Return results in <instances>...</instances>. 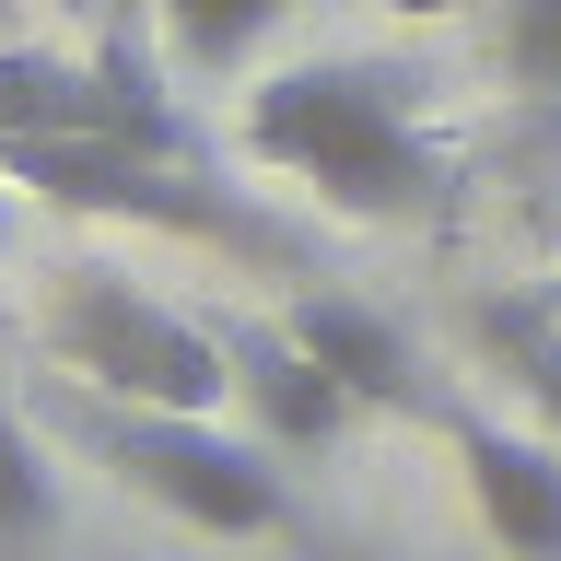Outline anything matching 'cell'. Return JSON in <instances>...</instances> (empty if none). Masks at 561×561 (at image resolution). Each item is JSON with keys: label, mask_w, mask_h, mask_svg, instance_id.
Returning <instances> with one entry per match:
<instances>
[{"label": "cell", "mask_w": 561, "mask_h": 561, "mask_svg": "<svg viewBox=\"0 0 561 561\" xmlns=\"http://www.w3.org/2000/svg\"><path fill=\"white\" fill-rule=\"evenodd\" d=\"M245 152L293 175L305 199L351 222H445L456 152L421 117V82L398 59H293L245 94Z\"/></svg>", "instance_id": "cell-1"}, {"label": "cell", "mask_w": 561, "mask_h": 561, "mask_svg": "<svg viewBox=\"0 0 561 561\" xmlns=\"http://www.w3.org/2000/svg\"><path fill=\"white\" fill-rule=\"evenodd\" d=\"M70 445L94 456L117 491H140L152 515L199 526V538H293L280 445H245V433H222L199 410H129V398L70 386Z\"/></svg>", "instance_id": "cell-2"}, {"label": "cell", "mask_w": 561, "mask_h": 561, "mask_svg": "<svg viewBox=\"0 0 561 561\" xmlns=\"http://www.w3.org/2000/svg\"><path fill=\"white\" fill-rule=\"evenodd\" d=\"M0 175L35 187L59 210H105V222H140V234H187L222 245V257H270L293 270V234L270 210H245L199 152H129V140H0Z\"/></svg>", "instance_id": "cell-3"}, {"label": "cell", "mask_w": 561, "mask_h": 561, "mask_svg": "<svg viewBox=\"0 0 561 561\" xmlns=\"http://www.w3.org/2000/svg\"><path fill=\"white\" fill-rule=\"evenodd\" d=\"M47 351H59L70 386L129 398V410H199V421H222V398H234V351H222V328L152 305V293L117 280V270H70L59 280Z\"/></svg>", "instance_id": "cell-4"}, {"label": "cell", "mask_w": 561, "mask_h": 561, "mask_svg": "<svg viewBox=\"0 0 561 561\" xmlns=\"http://www.w3.org/2000/svg\"><path fill=\"white\" fill-rule=\"evenodd\" d=\"M433 433H445L456 480H468V503H480L491 550L503 561H561V445L550 433H515V421L491 410H456V398H433Z\"/></svg>", "instance_id": "cell-5"}, {"label": "cell", "mask_w": 561, "mask_h": 561, "mask_svg": "<svg viewBox=\"0 0 561 561\" xmlns=\"http://www.w3.org/2000/svg\"><path fill=\"white\" fill-rule=\"evenodd\" d=\"M0 140H129V152H187L164 94L129 59L59 70V59H0Z\"/></svg>", "instance_id": "cell-6"}, {"label": "cell", "mask_w": 561, "mask_h": 561, "mask_svg": "<svg viewBox=\"0 0 561 561\" xmlns=\"http://www.w3.org/2000/svg\"><path fill=\"white\" fill-rule=\"evenodd\" d=\"M280 328H293V340H305L316 363L351 386V410H398V421H421V410H433L410 328H398V316H375L363 293H293V316H280Z\"/></svg>", "instance_id": "cell-7"}, {"label": "cell", "mask_w": 561, "mask_h": 561, "mask_svg": "<svg viewBox=\"0 0 561 561\" xmlns=\"http://www.w3.org/2000/svg\"><path fill=\"white\" fill-rule=\"evenodd\" d=\"M222 351H234V398L257 410V445L280 456H316L351 433V386L316 363L293 328H222Z\"/></svg>", "instance_id": "cell-8"}, {"label": "cell", "mask_w": 561, "mask_h": 561, "mask_svg": "<svg viewBox=\"0 0 561 561\" xmlns=\"http://www.w3.org/2000/svg\"><path fill=\"white\" fill-rule=\"evenodd\" d=\"M480 363L515 386L526 433L561 445V305H550V293H491V305H480Z\"/></svg>", "instance_id": "cell-9"}, {"label": "cell", "mask_w": 561, "mask_h": 561, "mask_svg": "<svg viewBox=\"0 0 561 561\" xmlns=\"http://www.w3.org/2000/svg\"><path fill=\"white\" fill-rule=\"evenodd\" d=\"M152 12H164V35H175L199 70H245L257 47H270V24L293 12V0H152Z\"/></svg>", "instance_id": "cell-10"}, {"label": "cell", "mask_w": 561, "mask_h": 561, "mask_svg": "<svg viewBox=\"0 0 561 561\" xmlns=\"http://www.w3.org/2000/svg\"><path fill=\"white\" fill-rule=\"evenodd\" d=\"M47 526H59V468L35 445L24 398L0 386V538H47Z\"/></svg>", "instance_id": "cell-11"}, {"label": "cell", "mask_w": 561, "mask_h": 561, "mask_svg": "<svg viewBox=\"0 0 561 561\" xmlns=\"http://www.w3.org/2000/svg\"><path fill=\"white\" fill-rule=\"evenodd\" d=\"M491 47L515 70V94H561V0H503L491 12Z\"/></svg>", "instance_id": "cell-12"}, {"label": "cell", "mask_w": 561, "mask_h": 561, "mask_svg": "<svg viewBox=\"0 0 561 561\" xmlns=\"http://www.w3.org/2000/svg\"><path fill=\"white\" fill-rule=\"evenodd\" d=\"M386 12H398V24H433V12H456V0H386Z\"/></svg>", "instance_id": "cell-13"}]
</instances>
